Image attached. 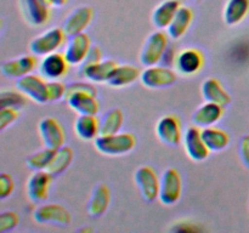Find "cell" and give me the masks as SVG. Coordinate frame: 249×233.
Wrapping results in <instances>:
<instances>
[{
  "label": "cell",
  "instance_id": "1f68e13d",
  "mask_svg": "<svg viewBox=\"0 0 249 233\" xmlns=\"http://www.w3.org/2000/svg\"><path fill=\"white\" fill-rule=\"evenodd\" d=\"M55 153L56 150L48 147H45L41 150H38V152L29 155L28 159H27V166H28L29 169L34 170V171H38V170H46L49 165H50L51 160L55 157Z\"/></svg>",
  "mask_w": 249,
  "mask_h": 233
},
{
  "label": "cell",
  "instance_id": "ab89813d",
  "mask_svg": "<svg viewBox=\"0 0 249 233\" xmlns=\"http://www.w3.org/2000/svg\"><path fill=\"white\" fill-rule=\"evenodd\" d=\"M172 231L175 232H199L202 231L201 227L197 226V223L190 222V221H181V222H177L172 227Z\"/></svg>",
  "mask_w": 249,
  "mask_h": 233
},
{
  "label": "cell",
  "instance_id": "cb8c5ba5",
  "mask_svg": "<svg viewBox=\"0 0 249 233\" xmlns=\"http://www.w3.org/2000/svg\"><path fill=\"white\" fill-rule=\"evenodd\" d=\"M117 62L113 60H102L95 65L89 66L80 70V74L94 83H107L113 70L117 68Z\"/></svg>",
  "mask_w": 249,
  "mask_h": 233
},
{
  "label": "cell",
  "instance_id": "ac0fdd59",
  "mask_svg": "<svg viewBox=\"0 0 249 233\" xmlns=\"http://www.w3.org/2000/svg\"><path fill=\"white\" fill-rule=\"evenodd\" d=\"M90 49H91V43H90L89 35H87L85 33H80L77 35L70 36L63 55L70 65H82L83 61L89 53Z\"/></svg>",
  "mask_w": 249,
  "mask_h": 233
},
{
  "label": "cell",
  "instance_id": "836d02e7",
  "mask_svg": "<svg viewBox=\"0 0 249 233\" xmlns=\"http://www.w3.org/2000/svg\"><path fill=\"white\" fill-rule=\"evenodd\" d=\"M18 216L14 211H4L0 215V233H6L12 231L18 225Z\"/></svg>",
  "mask_w": 249,
  "mask_h": 233
},
{
  "label": "cell",
  "instance_id": "484cf974",
  "mask_svg": "<svg viewBox=\"0 0 249 233\" xmlns=\"http://www.w3.org/2000/svg\"><path fill=\"white\" fill-rule=\"evenodd\" d=\"M75 135L83 141H92L100 135V120L96 116L80 114L74 121Z\"/></svg>",
  "mask_w": 249,
  "mask_h": 233
},
{
  "label": "cell",
  "instance_id": "d4e9b609",
  "mask_svg": "<svg viewBox=\"0 0 249 233\" xmlns=\"http://www.w3.org/2000/svg\"><path fill=\"white\" fill-rule=\"evenodd\" d=\"M192 19H194L192 10L187 6H181L173 18L172 23L167 28L168 35L174 40L182 38L191 26Z\"/></svg>",
  "mask_w": 249,
  "mask_h": 233
},
{
  "label": "cell",
  "instance_id": "5bb4252c",
  "mask_svg": "<svg viewBox=\"0 0 249 233\" xmlns=\"http://www.w3.org/2000/svg\"><path fill=\"white\" fill-rule=\"evenodd\" d=\"M204 65V56L199 50L194 48L184 49L177 55L175 69L182 75L197 74Z\"/></svg>",
  "mask_w": 249,
  "mask_h": 233
},
{
  "label": "cell",
  "instance_id": "277c9868",
  "mask_svg": "<svg viewBox=\"0 0 249 233\" xmlns=\"http://www.w3.org/2000/svg\"><path fill=\"white\" fill-rule=\"evenodd\" d=\"M16 87L24 96L31 99L32 101L36 102V103L50 102V99H49V80L46 82L44 77L27 74L17 79Z\"/></svg>",
  "mask_w": 249,
  "mask_h": 233
},
{
  "label": "cell",
  "instance_id": "60d3db41",
  "mask_svg": "<svg viewBox=\"0 0 249 233\" xmlns=\"http://www.w3.org/2000/svg\"><path fill=\"white\" fill-rule=\"evenodd\" d=\"M177 55L178 53L175 52L174 49L172 46H168L167 50H165L164 55H163L162 60H160V65L165 66V67H170L175 65V60H177Z\"/></svg>",
  "mask_w": 249,
  "mask_h": 233
},
{
  "label": "cell",
  "instance_id": "e575fe53",
  "mask_svg": "<svg viewBox=\"0 0 249 233\" xmlns=\"http://www.w3.org/2000/svg\"><path fill=\"white\" fill-rule=\"evenodd\" d=\"M67 86L58 80H49V99L50 102H56L66 97Z\"/></svg>",
  "mask_w": 249,
  "mask_h": 233
},
{
  "label": "cell",
  "instance_id": "7bdbcfd3",
  "mask_svg": "<svg viewBox=\"0 0 249 233\" xmlns=\"http://www.w3.org/2000/svg\"><path fill=\"white\" fill-rule=\"evenodd\" d=\"M49 4L53 5V6H57V7H61L63 6V5L67 4L68 0H48Z\"/></svg>",
  "mask_w": 249,
  "mask_h": 233
},
{
  "label": "cell",
  "instance_id": "8fae6325",
  "mask_svg": "<svg viewBox=\"0 0 249 233\" xmlns=\"http://www.w3.org/2000/svg\"><path fill=\"white\" fill-rule=\"evenodd\" d=\"M53 175L46 170H38L27 181V196L33 203H41L46 200L53 181Z\"/></svg>",
  "mask_w": 249,
  "mask_h": 233
},
{
  "label": "cell",
  "instance_id": "4fadbf2b",
  "mask_svg": "<svg viewBox=\"0 0 249 233\" xmlns=\"http://www.w3.org/2000/svg\"><path fill=\"white\" fill-rule=\"evenodd\" d=\"M156 133H157L158 138L164 145L174 147V146L179 145L181 141V124L177 116H172V114L164 116L158 120L157 125H156Z\"/></svg>",
  "mask_w": 249,
  "mask_h": 233
},
{
  "label": "cell",
  "instance_id": "52a82bcc",
  "mask_svg": "<svg viewBox=\"0 0 249 233\" xmlns=\"http://www.w3.org/2000/svg\"><path fill=\"white\" fill-rule=\"evenodd\" d=\"M134 180L146 201H155L160 196V177L151 166H140L134 174Z\"/></svg>",
  "mask_w": 249,
  "mask_h": 233
},
{
  "label": "cell",
  "instance_id": "5b68a950",
  "mask_svg": "<svg viewBox=\"0 0 249 233\" xmlns=\"http://www.w3.org/2000/svg\"><path fill=\"white\" fill-rule=\"evenodd\" d=\"M66 36L67 35L62 28L55 27V28L49 29L31 41L29 44L31 52L34 56H43V57L49 53L56 52L62 46Z\"/></svg>",
  "mask_w": 249,
  "mask_h": 233
},
{
  "label": "cell",
  "instance_id": "603a6c76",
  "mask_svg": "<svg viewBox=\"0 0 249 233\" xmlns=\"http://www.w3.org/2000/svg\"><path fill=\"white\" fill-rule=\"evenodd\" d=\"M181 7L179 0H164L152 12V23L160 29H167Z\"/></svg>",
  "mask_w": 249,
  "mask_h": 233
},
{
  "label": "cell",
  "instance_id": "7402d4cb",
  "mask_svg": "<svg viewBox=\"0 0 249 233\" xmlns=\"http://www.w3.org/2000/svg\"><path fill=\"white\" fill-rule=\"evenodd\" d=\"M201 91L206 101L220 104L223 107L231 103V96L224 89L221 83L215 78H208L207 80H204L203 84H202Z\"/></svg>",
  "mask_w": 249,
  "mask_h": 233
},
{
  "label": "cell",
  "instance_id": "83f0119b",
  "mask_svg": "<svg viewBox=\"0 0 249 233\" xmlns=\"http://www.w3.org/2000/svg\"><path fill=\"white\" fill-rule=\"evenodd\" d=\"M249 14V0H228L224 7V21L228 26L241 23Z\"/></svg>",
  "mask_w": 249,
  "mask_h": 233
},
{
  "label": "cell",
  "instance_id": "f1b7e54d",
  "mask_svg": "<svg viewBox=\"0 0 249 233\" xmlns=\"http://www.w3.org/2000/svg\"><path fill=\"white\" fill-rule=\"evenodd\" d=\"M202 137L211 152H220L225 150L230 143V136L224 130L214 126L202 129Z\"/></svg>",
  "mask_w": 249,
  "mask_h": 233
},
{
  "label": "cell",
  "instance_id": "9a60e30c",
  "mask_svg": "<svg viewBox=\"0 0 249 233\" xmlns=\"http://www.w3.org/2000/svg\"><path fill=\"white\" fill-rule=\"evenodd\" d=\"M70 63L66 60L65 55L60 52H53L44 56L39 65L41 77L46 80H58L60 78L65 77L68 72Z\"/></svg>",
  "mask_w": 249,
  "mask_h": 233
},
{
  "label": "cell",
  "instance_id": "ee69618b",
  "mask_svg": "<svg viewBox=\"0 0 249 233\" xmlns=\"http://www.w3.org/2000/svg\"><path fill=\"white\" fill-rule=\"evenodd\" d=\"M44 1H46V2H49V1H48V0H44Z\"/></svg>",
  "mask_w": 249,
  "mask_h": 233
},
{
  "label": "cell",
  "instance_id": "f546056e",
  "mask_svg": "<svg viewBox=\"0 0 249 233\" xmlns=\"http://www.w3.org/2000/svg\"><path fill=\"white\" fill-rule=\"evenodd\" d=\"M73 157H74V153L71 147L63 146V147L58 148V150H56L55 157L51 160L46 171L50 172L53 176H58V175L63 174L72 164Z\"/></svg>",
  "mask_w": 249,
  "mask_h": 233
},
{
  "label": "cell",
  "instance_id": "4dcf8cb0",
  "mask_svg": "<svg viewBox=\"0 0 249 233\" xmlns=\"http://www.w3.org/2000/svg\"><path fill=\"white\" fill-rule=\"evenodd\" d=\"M123 121V112L118 108L111 109L100 119V135H112V133H119Z\"/></svg>",
  "mask_w": 249,
  "mask_h": 233
},
{
  "label": "cell",
  "instance_id": "2e32d148",
  "mask_svg": "<svg viewBox=\"0 0 249 233\" xmlns=\"http://www.w3.org/2000/svg\"><path fill=\"white\" fill-rule=\"evenodd\" d=\"M185 150L187 155L195 162H203L208 158L209 152L208 147L204 143L202 137V129L198 126H190L185 133L184 137Z\"/></svg>",
  "mask_w": 249,
  "mask_h": 233
},
{
  "label": "cell",
  "instance_id": "ba28073f",
  "mask_svg": "<svg viewBox=\"0 0 249 233\" xmlns=\"http://www.w3.org/2000/svg\"><path fill=\"white\" fill-rule=\"evenodd\" d=\"M39 135L43 141L44 147L58 150L66 142V133L62 125L53 116H46L39 123Z\"/></svg>",
  "mask_w": 249,
  "mask_h": 233
},
{
  "label": "cell",
  "instance_id": "7c38bea8",
  "mask_svg": "<svg viewBox=\"0 0 249 233\" xmlns=\"http://www.w3.org/2000/svg\"><path fill=\"white\" fill-rule=\"evenodd\" d=\"M94 18V10L90 6H79L73 10L63 22L62 29L67 36L84 33L87 27Z\"/></svg>",
  "mask_w": 249,
  "mask_h": 233
},
{
  "label": "cell",
  "instance_id": "d6a6232c",
  "mask_svg": "<svg viewBox=\"0 0 249 233\" xmlns=\"http://www.w3.org/2000/svg\"><path fill=\"white\" fill-rule=\"evenodd\" d=\"M0 106L1 108H14V109H21L26 106V97L21 91H11V90H6V91H1L0 94Z\"/></svg>",
  "mask_w": 249,
  "mask_h": 233
},
{
  "label": "cell",
  "instance_id": "8992f818",
  "mask_svg": "<svg viewBox=\"0 0 249 233\" xmlns=\"http://www.w3.org/2000/svg\"><path fill=\"white\" fill-rule=\"evenodd\" d=\"M140 80L143 86L148 89H163L172 86L178 80V74L174 69L165 66H150L141 72Z\"/></svg>",
  "mask_w": 249,
  "mask_h": 233
},
{
  "label": "cell",
  "instance_id": "7a4b0ae2",
  "mask_svg": "<svg viewBox=\"0 0 249 233\" xmlns=\"http://www.w3.org/2000/svg\"><path fill=\"white\" fill-rule=\"evenodd\" d=\"M182 180L177 169L165 170L160 177V196L158 199L164 205H174L181 198Z\"/></svg>",
  "mask_w": 249,
  "mask_h": 233
},
{
  "label": "cell",
  "instance_id": "30bf717a",
  "mask_svg": "<svg viewBox=\"0 0 249 233\" xmlns=\"http://www.w3.org/2000/svg\"><path fill=\"white\" fill-rule=\"evenodd\" d=\"M33 218L38 223L67 226L71 222V214L60 204H44L34 210Z\"/></svg>",
  "mask_w": 249,
  "mask_h": 233
},
{
  "label": "cell",
  "instance_id": "d590c367",
  "mask_svg": "<svg viewBox=\"0 0 249 233\" xmlns=\"http://www.w3.org/2000/svg\"><path fill=\"white\" fill-rule=\"evenodd\" d=\"M74 92H88L94 96H97V90L94 85L89 84V83H83V82H75L72 84L67 85V90H66V97L67 99L70 95L74 94Z\"/></svg>",
  "mask_w": 249,
  "mask_h": 233
},
{
  "label": "cell",
  "instance_id": "44dd1931",
  "mask_svg": "<svg viewBox=\"0 0 249 233\" xmlns=\"http://www.w3.org/2000/svg\"><path fill=\"white\" fill-rule=\"evenodd\" d=\"M109 201H111V192L108 187L104 183L97 184L88 203V214L91 217H100L108 209Z\"/></svg>",
  "mask_w": 249,
  "mask_h": 233
},
{
  "label": "cell",
  "instance_id": "f6af8a7d",
  "mask_svg": "<svg viewBox=\"0 0 249 233\" xmlns=\"http://www.w3.org/2000/svg\"><path fill=\"white\" fill-rule=\"evenodd\" d=\"M195 1H199V0H195Z\"/></svg>",
  "mask_w": 249,
  "mask_h": 233
},
{
  "label": "cell",
  "instance_id": "f35d334b",
  "mask_svg": "<svg viewBox=\"0 0 249 233\" xmlns=\"http://www.w3.org/2000/svg\"><path fill=\"white\" fill-rule=\"evenodd\" d=\"M102 61V51L99 46H91L89 53L85 57V60L83 61V63L80 65V70L84 69V68L89 67V66L95 65V63Z\"/></svg>",
  "mask_w": 249,
  "mask_h": 233
},
{
  "label": "cell",
  "instance_id": "9c48e42d",
  "mask_svg": "<svg viewBox=\"0 0 249 233\" xmlns=\"http://www.w3.org/2000/svg\"><path fill=\"white\" fill-rule=\"evenodd\" d=\"M49 2L44 0H19V9L27 23L34 27H41L50 18Z\"/></svg>",
  "mask_w": 249,
  "mask_h": 233
},
{
  "label": "cell",
  "instance_id": "6da1fadb",
  "mask_svg": "<svg viewBox=\"0 0 249 233\" xmlns=\"http://www.w3.org/2000/svg\"><path fill=\"white\" fill-rule=\"evenodd\" d=\"M94 141V146L97 152L104 155H109V157L128 154L136 146L135 136L129 133L99 135Z\"/></svg>",
  "mask_w": 249,
  "mask_h": 233
},
{
  "label": "cell",
  "instance_id": "74e56055",
  "mask_svg": "<svg viewBox=\"0 0 249 233\" xmlns=\"http://www.w3.org/2000/svg\"><path fill=\"white\" fill-rule=\"evenodd\" d=\"M15 182L12 177L7 174L0 176V199H6L14 193Z\"/></svg>",
  "mask_w": 249,
  "mask_h": 233
},
{
  "label": "cell",
  "instance_id": "e0dca14e",
  "mask_svg": "<svg viewBox=\"0 0 249 233\" xmlns=\"http://www.w3.org/2000/svg\"><path fill=\"white\" fill-rule=\"evenodd\" d=\"M36 66V60L32 55H24L14 60L4 61L0 66V72L4 77L10 79H19L27 74H31Z\"/></svg>",
  "mask_w": 249,
  "mask_h": 233
},
{
  "label": "cell",
  "instance_id": "3957f363",
  "mask_svg": "<svg viewBox=\"0 0 249 233\" xmlns=\"http://www.w3.org/2000/svg\"><path fill=\"white\" fill-rule=\"evenodd\" d=\"M169 46L168 36L163 32H153L143 44L140 52V62L145 67L156 66L160 63L165 50Z\"/></svg>",
  "mask_w": 249,
  "mask_h": 233
},
{
  "label": "cell",
  "instance_id": "ffe728a7",
  "mask_svg": "<svg viewBox=\"0 0 249 233\" xmlns=\"http://www.w3.org/2000/svg\"><path fill=\"white\" fill-rule=\"evenodd\" d=\"M94 96L88 92H74L67 97V103L74 112L78 114H85V116H96L100 111V103Z\"/></svg>",
  "mask_w": 249,
  "mask_h": 233
},
{
  "label": "cell",
  "instance_id": "4316f807",
  "mask_svg": "<svg viewBox=\"0 0 249 233\" xmlns=\"http://www.w3.org/2000/svg\"><path fill=\"white\" fill-rule=\"evenodd\" d=\"M139 69L131 65H122L117 66L116 69L113 70L112 75L109 77L107 84L112 87H124L131 85L136 80L140 79Z\"/></svg>",
  "mask_w": 249,
  "mask_h": 233
},
{
  "label": "cell",
  "instance_id": "d6986e66",
  "mask_svg": "<svg viewBox=\"0 0 249 233\" xmlns=\"http://www.w3.org/2000/svg\"><path fill=\"white\" fill-rule=\"evenodd\" d=\"M224 113V107L213 102L206 101V103L201 104L191 116L192 123L198 128H209L218 123Z\"/></svg>",
  "mask_w": 249,
  "mask_h": 233
},
{
  "label": "cell",
  "instance_id": "8d00e7d4",
  "mask_svg": "<svg viewBox=\"0 0 249 233\" xmlns=\"http://www.w3.org/2000/svg\"><path fill=\"white\" fill-rule=\"evenodd\" d=\"M18 119V111L14 108H1L0 111V130H5Z\"/></svg>",
  "mask_w": 249,
  "mask_h": 233
},
{
  "label": "cell",
  "instance_id": "b9f144b4",
  "mask_svg": "<svg viewBox=\"0 0 249 233\" xmlns=\"http://www.w3.org/2000/svg\"><path fill=\"white\" fill-rule=\"evenodd\" d=\"M240 154L243 163L249 167V135L243 136L240 142Z\"/></svg>",
  "mask_w": 249,
  "mask_h": 233
}]
</instances>
